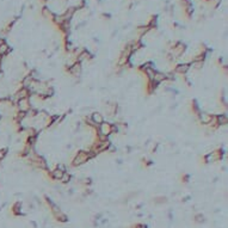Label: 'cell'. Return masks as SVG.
Listing matches in <instances>:
<instances>
[{
	"mask_svg": "<svg viewBox=\"0 0 228 228\" xmlns=\"http://www.w3.org/2000/svg\"><path fill=\"white\" fill-rule=\"evenodd\" d=\"M100 127H99V133L102 134V135H104V136H108L109 134H111L112 133V126L111 124H109V123H102V124H99Z\"/></svg>",
	"mask_w": 228,
	"mask_h": 228,
	"instance_id": "6da1fadb",
	"label": "cell"
},
{
	"mask_svg": "<svg viewBox=\"0 0 228 228\" xmlns=\"http://www.w3.org/2000/svg\"><path fill=\"white\" fill-rule=\"evenodd\" d=\"M18 106H19V110L21 112H26L29 109H30V104H29V100L28 98H24V99H19L18 100Z\"/></svg>",
	"mask_w": 228,
	"mask_h": 228,
	"instance_id": "7a4b0ae2",
	"label": "cell"
},
{
	"mask_svg": "<svg viewBox=\"0 0 228 228\" xmlns=\"http://www.w3.org/2000/svg\"><path fill=\"white\" fill-rule=\"evenodd\" d=\"M28 97H29V91H28V88H24V87H23L21 91L17 92V98H18V100H19V99H24V98H28Z\"/></svg>",
	"mask_w": 228,
	"mask_h": 228,
	"instance_id": "3957f363",
	"label": "cell"
},
{
	"mask_svg": "<svg viewBox=\"0 0 228 228\" xmlns=\"http://www.w3.org/2000/svg\"><path fill=\"white\" fill-rule=\"evenodd\" d=\"M92 121H93L95 123H97V124H102V123H103V116H102L100 114H98V112H95V114L92 115Z\"/></svg>",
	"mask_w": 228,
	"mask_h": 228,
	"instance_id": "277c9868",
	"label": "cell"
},
{
	"mask_svg": "<svg viewBox=\"0 0 228 228\" xmlns=\"http://www.w3.org/2000/svg\"><path fill=\"white\" fill-rule=\"evenodd\" d=\"M10 52V47L7 44L2 43L0 45V56H5L6 54H9Z\"/></svg>",
	"mask_w": 228,
	"mask_h": 228,
	"instance_id": "5b68a950",
	"label": "cell"
},
{
	"mask_svg": "<svg viewBox=\"0 0 228 228\" xmlns=\"http://www.w3.org/2000/svg\"><path fill=\"white\" fill-rule=\"evenodd\" d=\"M64 171L62 170H60V168H57V170H55L54 172H53V176H54L55 179H61L62 178V176H64Z\"/></svg>",
	"mask_w": 228,
	"mask_h": 228,
	"instance_id": "8992f818",
	"label": "cell"
},
{
	"mask_svg": "<svg viewBox=\"0 0 228 228\" xmlns=\"http://www.w3.org/2000/svg\"><path fill=\"white\" fill-rule=\"evenodd\" d=\"M187 69H189V66H187V65H180V66H178V67L176 68V71H177V72H179V73H185Z\"/></svg>",
	"mask_w": 228,
	"mask_h": 228,
	"instance_id": "52a82bcc",
	"label": "cell"
},
{
	"mask_svg": "<svg viewBox=\"0 0 228 228\" xmlns=\"http://www.w3.org/2000/svg\"><path fill=\"white\" fill-rule=\"evenodd\" d=\"M79 72H80V66H79V64H76V65H74L71 68V73H73L74 75H78Z\"/></svg>",
	"mask_w": 228,
	"mask_h": 228,
	"instance_id": "ba28073f",
	"label": "cell"
},
{
	"mask_svg": "<svg viewBox=\"0 0 228 228\" xmlns=\"http://www.w3.org/2000/svg\"><path fill=\"white\" fill-rule=\"evenodd\" d=\"M201 120H202V122H204V123H208L209 121L211 120V116H208V115H204V114H203V115L201 116Z\"/></svg>",
	"mask_w": 228,
	"mask_h": 228,
	"instance_id": "9c48e42d",
	"label": "cell"
},
{
	"mask_svg": "<svg viewBox=\"0 0 228 228\" xmlns=\"http://www.w3.org/2000/svg\"><path fill=\"white\" fill-rule=\"evenodd\" d=\"M218 122H220V123H223V124L227 123V116H226V115L220 116V117H218Z\"/></svg>",
	"mask_w": 228,
	"mask_h": 228,
	"instance_id": "30bf717a",
	"label": "cell"
}]
</instances>
